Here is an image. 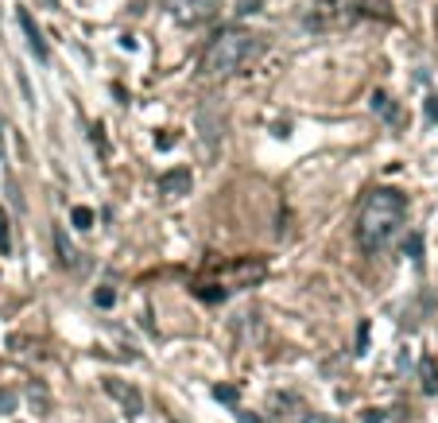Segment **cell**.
<instances>
[{
    "mask_svg": "<svg viewBox=\"0 0 438 423\" xmlns=\"http://www.w3.org/2000/svg\"><path fill=\"white\" fill-rule=\"evenodd\" d=\"M423 393H438V373L430 357H423Z\"/></svg>",
    "mask_w": 438,
    "mask_h": 423,
    "instance_id": "7",
    "label": "cell"
},
{
    "mask_svg": "<svg viewBox=\"0 0 438 423\" xmlns=\"http://www.w3.org/2000/svg\"><path fill=\"white\" fill-rule=\"evenodd\" d=\"M105 393L117 396V400L125 404L128 415H140V412H144V396H140V388H132V384L117 381V377H105Z\"/></svg>",
    "mask_w": 438,
    "mask_h": 423,
    "instance_id": "5",
    "label": "cell"
},
{
    "mask_svg": "<svg viewBox=\"0 0 438 423\" xmlns=\"http://www.w3.org/2000/svg\"><path fill=\"white\" fill-rule=\"evenodd\" d=\"M74 226L89 229V226H93V210H89V206H74Z\"/></svg>",
    "mask_w": 438,
    "mask_h": 423,
    "instance_id": "8",
    "label": "cell"
},
{
    "mask_svg": "<svg viewBox=\"0 0 438 423\" xmlns=\"http://www.w3.org/2000/svg\"><path fill=\"white\" fill-rule=\"evenodd\" d=\"M221 0H163V12L175 24H206L214 20Z\"/></svg>",
    "mask_w": 438,
    "mask_h": 423,
    "instance_id": "3",
    "label": "cell"
},
{
    "mask_svg": "<svg viewBox=\"0 0 438 423\" xmlns=\"http://www.w3.org/2000/svg\"><path fill=\"white\" fill-rule=\"evenodd\" d=\"M372 109H380L384 117H396V109L388 105V98H384V93H372Z\"/></svg>",
    "mask_w": 438,
    "mask_h": 423,
    "instance_id": "11",
    "label": "cell"
},
{
    "mask_svg": "<svg viewBox=\"0 0 438 423\" xmlns=\"http://www.w3.org/2000/svg\"><path fill=\"white\" fill-rule=\"evenodd\" d=\"M427 113H430V117H438V98H430V105H427Z\"/></svg>",
    "mask_w": 438,
    "mask_h": 423,
    "instance_id": "15",
    "label": "cell"
},
{
    "mask_svg": "<svg viewBox=\"0 0 438 423\" xmlns=\"http://www.w3.org/2000/svg\"><path fill=\"white\" fill-rule=\"evenodd\" d=\"M214 396H217V400H225V404H233L237 400V388H233V384H217Z\"/></svg>",
    "mask_w": 438,
    "mask_h": 423,
    "instance_id": "12",
    "label": "cell"
},
{
    "mask_svg": "<svg viewBox=\"0 0 438 423\" xmlns=\"http://www.w3.org/2000/svg\"><path fill=\"white\" fill-rule=\"evenodd\" d=\"M256 55H260V39H256L253 31L221 28L214 39H210V47H206L202 70L210 74V78H229V74H237V70L248 66Z\"/></svg>",
    "mask_w": 438,
    "mask_h": 423,
    "instance_id": "2",
    "label": "cell"
},
{
    "mask_svg": "<svg viewBox=\"0 0 438 423\" xmlns=\"http://www.w3.org/2000/svg\"><path fill=\"white\" fill-rule=\"evenodd\" d=\"M12 249V233H8V214L0 210V253H8Z\"/></svg>",
    "mask_w": 438,
    "mask_h": 423,
    "instance_id": "9",
    "label": "cell"
},
{
    "mask_svg": "<svg viewBox=\"0 0 438 423\" xmlns=\"http://www.w3.org/2000/svg\"><path fill=\"white\" fill-rule=\"evenodd\" d=\"M0 156H4V125H0Z\"/></svg>",
    "mask_w": 438,
    "mask_h": 423,
    "instance_id": "16",
    "label": "cell"
},
{
    "mask_svg": "<svg viewBox=\"0 0 438 423\" xmlns=\"http://www.w3.org/2000/svg\"><path fill=\"white\" fill-rule=\"evenodd\" d=\"M20 28H24V35H28V47L35 51V59H47V43H43L39 28H35V20H31L28 12H20Z\"/></svg>",
    "mask_w": 438,
    "mask_h": 423,
    "instance_id": "6",
    "label": "cell"
},
{
    "mask_svg": "<svg viewBox=\"0 0 438 423\" xmlns=\"http://www.w3.org/2000/svg\"><path fill=\"white\" fill-rule=\"evenodd\" d=\"M93 299H98L101 307H113V299H117V291H113V287H101V291H98V296H93Z\"/></svg>",
    "mask_w": 438,
    "mask_h": 423,
    "instance_id": "14",
    "label": "cell"
},
{
    "mask_svg": "<svg viewBox=\"0 0 438 423\" xmlns=\"http://www.w3.org/2000/svg\"><path fill=\"white\" fill-rule=\"evenodd\" d=\"M408 222V198L392 187H376L365 195L361 202V214H357V241L365 253H380L388 245L392 237L403 229Z\"/></svg>",
    "mask_w": 438,
    "mask_h": 423,
    "instance_id": "1",
    "label": "cell"
},
{
    "mask_svg": "<svg viewBox=\"0 0 438 423\" xmlns=\"http://www.w3.org/2000/svg\"><path fill=\"white\" fill-rule=\"evenodd\" d=\"M190 187H194V175H190V171H186V168H175V171H167V175H159V183H156L159 198H167V202H175V198L190 195Z\"/></svg>",
    "mask_w": 438,
    "mask_h": 423,
    "instance_id": "4",
    "label": "cell"
},
{
    "mask_svg": "<svg viewBox=\"0 0 438 423\" xmlns=\"http://www.w3.org/2000/svg\"><path fill=\"white\" fill-rule=\"evenodd\" d=\"M59 253H62V264H74V249H70V241L59 233Z\"/></svg>",
    "mask_w": 438,
    "mask_h": 423,
    "instance_id": "13",
    "label": "cell"
},
{
    "mask_svg": "<svg viewBox=\"0 0 438 423\" xmlns=\"http://www.w3.org/2000/svg\"><path fill=\"white\" fill-rule=\"evenodd\" d=\"M12 408H16V393H12V388H0V415L12 412Z\"/></svg>",
    "mask_w": 438,
    "mask_h": 423,
    "instance_id": "10",
    "label": "cell"
},
{
    "mask_svg": "<svg viewBox=\"0 0 438 423\" xmlns=\"http://www.w3.org/2000/svg\"><path fill=\"white\" fill-rule=\"evenodd\" d=\"M175 423H179V420H175Z\"/></svg>",
    "mask_w": 438,
    "mask_h": 423,
    "instance_id": "17",
    "label": "cell"
}]
</instances>
